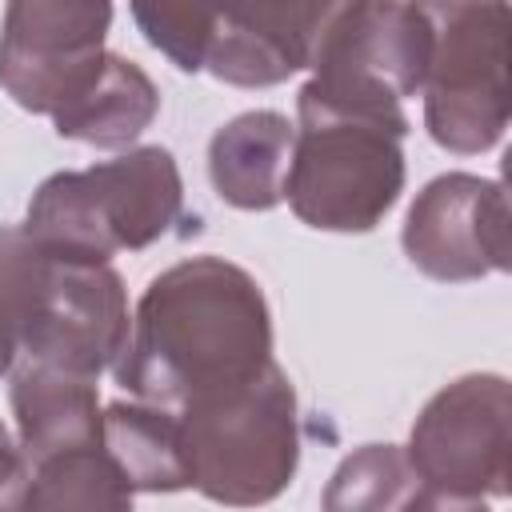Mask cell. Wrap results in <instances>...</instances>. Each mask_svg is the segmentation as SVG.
<instances>
[{"mask_svg": "<svg viewBox=\"0 0 512 512\" xmlns=\"http://www.w3.org/2000/svg\"><path fill=\"white\" fill-rule=\"evenodd\" d=\"M272 360L268 300L240 264L192 256L144 288L112 364L132 400L188 408L220 396Z\"/></svg>", "mask_w": 512, "mask_h": 512, "instance_id": "obj_1", "label": "cell"}, {"mask_svg": "<svg viewBox=\"0 0 512 512\" xmlns=\"http://www.w3.org/2000/svg\"><path fill=\"white\" fill-rule=\"evenodd\" d=\"M0 320L16 356L100 376L128 340V292L108 260H76L36 244L24 224L0 228Z\"/></svg>", "mask_w": 512, "mask_h": 512, "instance_id": "obj_2", "label": "cell"}, {"mask_svg": "<svg viewBox=\"0 0 512 512\" xmlns=\"http://www.w3.org/2000/svg\"><path fill=\"white\" fill-rule=\"evenodd\" d=\"M512 216L500 180L444 172L424 184L408 208L400 244L416 272L440 284H464L508 272Z\"/></svg>", "mask_w": 512, "mask_h": 512, "instance_id": "obj_11", "label": "cell"}, {"mask_svg": "<svg viewBox=\"0 0 512 512\" xmlns=\"http://www.w3.org/2000/svg\"><path fill=\"white\" fill-rule=\"evenodd\" d=\"M180 208L184 184L172 152L144 144L92 168L48 176L28 200L24 232L60 256L112 260L168 236Z\"/></svg>", "mask_w": 512, "mask_h": 512, "instance_id": "obj_5", "label": "cell"}, {"mask_svg": "<svg viewBox=\"0 0 512 512\" xmlns=\"http://www.w3.org/2000/svg\"><path fill=\"white\" fill-rule=\"evenodd\" d=\"M180 432L192 488L216 504H268L300 464L296 392L276 360L244 384L180 408Z\"/></svg>", "mask_w": 512, "mask_h": 512, "instance_id": "obj_6", "label": "cell"}, {"mask_svg": "<svg viewBox=\"0 0 512 512\" xmlns=\"http://www.w3.org/2000/svg\"><path fill=\"white\" fill-rule=\"evenodd\" d=\"M160 92L152 76L128 56L104 52L96 80L52 112L56 136L92 148H128L156 116Z\"/></svg>", "mask_w": 512, "mask_h": 512, "instance_id": "obj_14", "label": "cell"}, {"mask_svg": "<svg viewBox=\"0 0 512 512\" xmlns=\"http://www.w3.org/2000/svg\"><path fill=\"white\" fill-rule=\"evenodd\" d=\"M328 512H396V508H428V492L396 444H364L340 460L324 488Z\"/></svg>", "mask_w": 512, "mask_h": 512, "instance_id": "obj_16", "label": "cell"}, {"mask_svg": "<svg viewBox=\"0 0 512 512\" xmlns=\"http://www.w3.org/2000/svg\"><path fill=\"white\" fill-rule=\"evenodd\" d=\"M24 496H28V460L0 424V512L24 508Z\"/></svg>", "mask_w": 512, "mask_h": 512, "instance_id": "obj_18", "label": "cell"}, {"mask_svg": "<svg viewBox=\"0 0 512 512\" xmlns=\"http://www.w3.org/2000/svg\"><path fill=\"white\" fill-rule=\"evenodd\" d=\"M132 488L112 464L104 444L76 448L28 468L24 508H128Z\"/></svg>", "mask_w": 512, "mask_h": 512, "instance_id": "obj_17", "label": "cell"}, {"mask_svg": "<svg viewBox=\"0 0 512 512\" xmlns=\"http://www.w3.org/2000/svg\"><path fill=\"white\" fill-rule=\"evenodd\" d=\"M112 0H8L0 20V88L52 116L84 92L104 64Z\"/></svg>", "mask_w": 512, "mask_h": 512, "instance_id": "obj_10", "label": "cell"}, {"mask_svg": "<svg viewBox=\"0 0 512 512\" xmlns=\"http://www.w3.org/2000/svg\"><path fill=\"white\" fill-rule=\"evenodd\" d=\"M296 128L272 108L228 120L208 144V176L224 204L240 212H268L284 200Z\"/></svg>", "mask_w": 512, "mask_h": 512, "instance_id": "obj_13", "label": "cell"}, {"mask_svg": "<svg viewBox=\"0 0 512 512\" xmlns=\"http://www.w3.org/2000/svg\"><path fill=\"white\" fill-rule=\"evenodd\" d=\"M12 360H16V340H12V332H8V324L0 320V376L12 368Z\"/></svg>", "mask_w": 512, "mask_h": 512, "instance_id": "obj_19", "label": "cell"}, {"mask_svg": "<svg viewBox=\"0 0 512 512\" xmlns=\"http://www.w3.org/2000/svg\"><path fill=\"white\" fill-rule=\"evenodd\" d=\"M104 448L132 492H180L192 488L180 412L148 400H116L100 420Z\"/></svg>", "mask_w": 512, "mask_h": 512, "instance_id": "obj_15", "label": "cell"}, {"mask_svg": "<svg viewBox=\"0 0 512 512\" xmlns=\"http://www.w3.org/2000/svg\"><path fill=\"white\" fill-rule=\"evenodd\" d=\"M8 400H12L20 452L28 468L52 456L76 452V448L104 444V432H100L104 412L96 396V376L44 364V360H24L12 372Z\"/></svg>", "mask_w": 512, "mask_h": 512, "instance_id": "obj_12", "label": "cell"}, {"mask_svg": "<svg viewBox=\"0 0 512 512\" xmlns=\"http://www.w3.org/2000/svg\"><path fill=\"white\" fill-rule=\"evenodd\" d=\"M408 460L428 508H484L512 480V388L496 372H472L440 388L412 424Z\"/></svg>", "mask_w": 512, "mask_h": 512, "instance_id": "obj_8", "label": "cell"}, {"mask_svg": "<svg viewBox=\"0 0 512 512\" xmlns=\"http://www.w3.org/2000/svg\"><path fill=\"white\" fill-rule=\"evenodd\" d=\"M348 0H132L140 36L180 72L272 88L312 64Z\"/></svg>", "mask_w": 512, "mask_h": 512, "instance_id": "obj_3", "label": "cell"}, {"mask_svg": "<svg viewBox=\"0 0 512 512\" xmlns=\"http://www.w3.org/2000/svg\"><path fill=\"white\" fill-rule=\"evenodd\" d=\"M432 32L424 128L460 156L488 152L508 128V0H412Z\"/></svg>", "mask_w": 512, "mask_h": 512, "instance_id": "obj_7", "label": "cell"}, {"mask_svg": "<svg viewBox=\"0 0 512 512\" xmlns=\"http://www.w3.org/2000/svg\"><path fill=\"white\" fill-rule=\"evenodd\" d=\"M432 32L412 0H348L312 52L304 92L356 112H404L428 72Z\"/></svg>", "mask_w": 512, "mask_h": 512, "instance_id": "obj_9", "label": "cell"}, {"mask_svg": "<svg viewBox=\"0 0 512 512\" xmlns=\"http://www.w3.org/2000/svg\"><path fill=\"white\" fill-rule=\"evenodd\" d=\"M284 200L320 232H372L404 192V112H356L300 88Z\"/></svg>", "mask_w": 512, "mask_h": 512, "instance_id": "obj_4", "label": "cell"}]
</instances>
